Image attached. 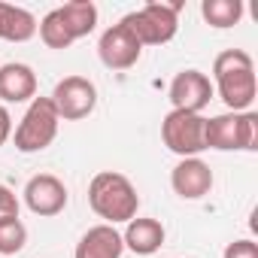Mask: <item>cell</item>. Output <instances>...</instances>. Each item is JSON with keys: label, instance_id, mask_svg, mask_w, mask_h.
Returning a JSON list of instances; mask_svg holds the SVG:
<instances>
[{"label": "cell", "instance_id": "4", "mask_svg": "<svg viewBox=\"0 0 258 258\" xmlns=\"http://www.w3.org/2000/svg\"><path fill=\"white\" fill-rule=\"evenodd\" d=\"M58 127H61V118H58L52 100L49 97H34L28 103L19 127H16V134H13L16 149L25 152V155L49 149L55 143V137H58Z\"/></svg>", "mask_w": 258, "mask_h": 258}, {"label": "cell", "instance_id": "10", "mask_svg": "<svg viewBox=\"0 0 258 258\" xmlns=\"http://www.w3.org/2000/svg\"><path fill=\"white\" fill-rule=\"evenodd\" d=\"M170 103L173 109H182V112H201L207 109V103L213 100V82L207 73L188 67V70H179L170 82Z\"/></svg>", "mask_w": 258, "mask_h": 258}, {"label": "cell", "instance_id": "18", "mask_svg": "<svg viewBox=\"0 0 258 258\" xmlns=\"http://www.w3.org/2000/svg\"><path fill=\"white\" fill-rule=\"evenodd\" d=\"M37 31H40V40H43L49 49H67V46L76 43L73 34H70V28H67V22H64V16H61L58 10L46 13L43 22L37 25Z\"/></svg>", "mask_w": 258, "mask_h": 258}, {"label": "cell", "instance_id": "20", "mask_svg": "<svg viewBox=\"0 0 258 258\" xmlns=\"http://www.w3.org/2000/svg\"><path fill=\"white\" fill-rule=\"evenodd\" d=\"M222 258H258V243L255 240H234L225 246Z\"/></svg>", "mask_w": 258, "mask_h": 258}, {"label": "cell", "instance_id": "7", "mask_svg": "<svg viewBox=\"0 0 258 258\" xmlns=\"http://www.w3.org/2000/svg\"><path fill=\"white\" fill-rule=\"evenodd\" d=\"M55 112L61 121H79V118H88L97 106V88L91 79L85 76H64L55 91L49 94Z\"/></svg>", "mask_w": 258, "mask_h": 258}, {"label": "cell", "instance_id": "12", "mask_svg": "<svg viewBox=\"0 0 258 258\" xmlns=\"http://www.w3.org/2000/svg\"><path fill=\"white\" fill-rule=\"evenodd\" d=\"M34 97H37V73L31 64H22V61L0 64V100L31 103Z\"/></svg>", "mask_w": 258, "mask_h": 258}, {"label": "cell", "instance_id": "1", "mask_svg": "<svg viewBox=\"0 0 258 258\" xmlns=\"http://www.w3.org/2000/svg\"><path fill=\"white\" fill-rule=\"evenodd\" d=\"M213 91L225 100L228 112H246L258 94L252 55L243 49H225L213 61Z\"/></svg>", "mask_w": 258, "mask_h": 258}, {"label": "cell", "instance_id": "16", "mask_svg": "<svg viewBox=\"0 0 258 258\" xmlns=\"http://www.w3.org/2000/svg\"><path fill=\"white\" fill-rule=\"evenodd\" d=\"M58 13L64 16L73 40H82V37H88L97 28V7L91 4V0H73V4L58 7Z\"/></svg>", "mask_w": 258, "mask_h": 258}, {"label": "cell", "instance_id": "14", "mask_svg": "<svg viewBox=\"0 0 258 258\" xmlns=\"http://www.w3.org/2000/svg\"><path fill=\"white\" fill-rule=\"evenodd\" d=\"M164 237H167V231L158 219H131L121 234V243L134 255H155L164 246Z\"/></svg>", "mask_w": 258, "mask_h": 258}, {"label": "cell", "instance_id": "21", "mask_svg": "<svg viewBox=\"0 0 258 258\" xmlns=\"http://www.w3.org/2000/svg\"><path fill=\"white\" fill-rule=\"evenodd\" d=\"M19 210H22V204L13 195V188L0 185V219H19Z\"/></svg>", "mask_w": 258, "mask_h": 258}, {"label": "cell", "instance_id": "17", "mask_svg": "<svg viewBox=\"0 0 258 258\" xmlns=\"http://www.w3.org/2000/svg\"><path fill=\"white\" fill-rule=\"evenodd\" d=\"M246 7H243V0H204L201 4V16L210 28H234L240 19H243Z\"/></svg>", "mask_w": 258, "mask_h": 258}, {"label": "cell", "instance_id": "11", "mask_svg": "<svg viewBox=\"0 0 258 258\" xmlns=\"http://www.w3.org/2000/svg\"><path fill=\"white\" fill-rule=\"evenodd\" d=\"M170 185L182 201H201L213 188V170L201 158H179V164L170 173Z\"/></svg>", "mask_w": 258, "mask_h": 258}, {"label": "cell", "instance_id": "3", "mask_svg": "<svg viewBox=\"0 0 258 258\" xmlns=\"http://www.w3.org/2000/svg\"><path fill=\"white\" fill-rule=\"evenodd\" d=\"M204 143L216 152H255L258 149V112H222L207 118Z\"/></svg>", "mask_w": 258, "mask_h": 258}, {"label": "cell", "instance_id": "5", "mask_svg": "<svg viewBox=\"0 0 258 258\" xmlns=\"http://www.w3.org/2000/svg\"><path fill=\"white\" fill-rule=\"evenodd\" d=\"M179 10L182 4H146L134 13H127L121 22L134 31L140 46H164L179 31Z\"/></svg>", "mask_w": 258, "mask_h": 258}, {"label": "cell", "instance_id": "6", "mask_svg": "<svg viewBox=\"0 0 258 258\" xmlns=\"http://www.w3.org/2000/svg\"><path fill=\"white\" fill-rule=\"evenodd\" d=\"M204 127L207 118L201 112H182V109H170L161 121V140L164 146L179 155V158H198L207 143H204Z\"/></svg>", "mask_w": 258, "mask_h": 258}, {"label": "cell", "instance_id": "22", "mask_svg": "<svg viewBox=\"0 0 258 258\" xmlns=\"http://www.w3.org/2000/svg\"><path fill=\"white\" fill-rule=\"evenodd\" d=\"M13 137V115L10 109L0 103V146H7V140Z\"/></svg>", "mask_w": 258, "mask_h": 258}, {"label": "cell", "instance_id": "2", "mask_svg": "<svg viewBox=\"0 0 258 258\" xmlns=\"http://www.w3.org/2000/svg\"><path fill=\"white\" fill-rule=\"evenodd\" d=\"M88 207L103 219V225H118V222L127 225L131 219H137L140 195L124 173L100 170L88 182Z\"/></svg>", "mask_w": 258, "mask_h": 258}, {"label": "cell", "instance_id": "8", "mask_svg": "<svg viewBox=\"0 0 258 258\" xmlns=\"http://www.w3.org/2000/svg\"><path fill=\"white\" fill-rule=\"evenodd\" d=\"M140 55H143V46L124 22L106 28L97 40V58L109 70H131L140 61Z\"/></svg>", "mask_w": 258, "mask_h": 258}, {"label": "cell", "instance_id": "15", "mask_svg": "<svg viewBox=\"0 0 258 258\" xmlns=\"http://www.w3.org/2000/svg\"><path fill=\"white\" fill-rule=\"evenodd\" d=\"M37 37V19L25 7L0 4V40L7 43H28Z\"/></svg>", "mask_w": 258, "mask_h": 258}, {"label": "cell", "instance_id": "19", "mask_svg": "<svg viewBox=\"0 0 258 258\" xmlns=\"http://www.w3.org/2000/svg\"><path fill=\"white\" fill-rule=\"evenodd\" d=\"M28 243V228L22 219H0V258L19 255Z\"/></svg>", "mask_w": 258, "mask_h": 258}, {"label": "cell", "instance_id": "13", "mask_svg": "<svg viewBox=\"0 0 258 258\" xmlns=\"http://www.w3.org/2000/svg\"><path fill=\"white\" fill-rule=\"evenodd\" d=\"M121 252L124 243L115 225H94L79 237L73 258H121Z\"/></svg>", "mask_w": 258, "mask_h": 258}, {"label": "cell", "instance_id": "9", "mask_svg": "<svg viewBox=\"0 0 258 258\" xmlns=\"http://www.w3.org/2000/svg\"><path fill=\"white\" fill-rule=\"evenodd\" d=\"M22 195H25V207H28L34 216H43V219H52V216L64 213V207H67V201H70L67 185H64L58 176H52V173H37V176H31Z\"/></svg>", "mask_w": 258, "mask_h": 258}]
</instances>
